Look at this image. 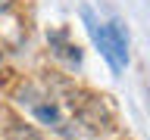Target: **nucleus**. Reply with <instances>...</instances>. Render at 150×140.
<instances>
[{
    "label": "nucleus",
    "mask_w": 150,
    "mask_h": 140,
    "mask_svg": "<svg viewBox=\"0 0 150 140\" xmlns=\"http://www.w3.org/2000/svg\"><path fill=\"white\" fill-rule=\"evenodd\" d=\"M9 3H13V0H0V13H3V9H9Z\"/></svg>",
    "instance_id": "3"
},
{
    "label": "nucleus",
    "mask_w": 150,
    "mask_h": 140,
    "mask_svg": "<svg viewBox=\"0 0 150 140\" xmlns=\"http://www.w3.org/2000/svg\"><path fill=\"white\" fill-rule=\"evenodd\" d=\"M81 19L88 22V31H91L94 44L100 47L103 59L112 65V72H122V65L128 62V34H125L122 22H110V25H100V22L91 16V9H81Z\"/></svg>",
    "instance_id": "1"
},
{
    "label": "nucleus",
    "mask_w": 150,
    "mask_h": 140,
    "mask_svg": "<svg viewBox=\"0 0 150 140\" xmlns=\"http://www.w3.org/2000/svg\"><path fill=\"white\" fill-rule=\"evenodd\" d=\"M16 140H41V137H35L31 131H19V134H16Z\"/></svg>",
    "instance_id": "2"
}]
</instances>
